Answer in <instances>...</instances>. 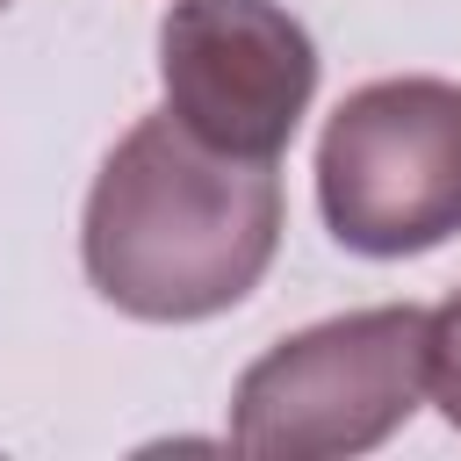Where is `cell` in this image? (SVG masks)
Masks as SVG:
<instances>
[{
  "label": "cell",
  "mask_w": 461,
  "mask_h": 461,
  "mask_svg": "<svg viewBox=\"0 0 461 461\" xmlns=\"http://www.w3.org/2000/svg\"><path fill=\"white\" fill-rule=\"evenodd\" d=\"M281 252V173L202 144L173 108L137 115L101 158L79 216L94 295L137 324L238 310Z\"/></svg>",
  "instance_id": "6da1fadb"
},
{
  "label": "cell",
  "mask_w": 461,
  "mask_h": 461,
  "mask_svg": "<svg viewBox=\"0 0 461 461\" xmlns=\"http://www.w3.org/2000/svg\"><path fill=\"white\" fill-rule=\"evenodd\" d=\"M425 403V310L375 303L274 339L230 389V447L267 461H353Z\"/></svg>",
  "instance_id": "7a4b0ae2"
},
{
  "label": "cell",
  "mask_w": 461,
  "mask_h": 461,
  "mask_svg": "<svg viewBox=\"0 0 461 461\" xmlns=\"http://www.w3.org/2000/svg\"><path fill=\"white\" fill-rule=\"evenodd\" d=\"M317 216L360 259L461 238V86L432 72L353 86L317 137Z\"/></svg>",
  "instance_id": "3957f363"
},
{
  "label": "cell",
  "mask_w": 461,
  "mask_h": 461,
  "mask_svg": "<svg viewBox=\"0 0 461 461\" xmlns=\"http://www.w3.org/2000/svg\"><path fill=\"white\" fill-rule=\"evenodd\" d=\"M158 86L202 144L281 166L317 101V43L281 0H173L158 22Z\"/></svg>",
  "instance_id": "277c9868"
},
{
  "label": "cell",
  "mask_w": 461,
  "mask_h": 461,
  "mask_svg": "<svg viewBox=\"0 0 461 461\" xmlns=\"http://www.w3.org/2000/svg\"><path fill=\"white\" fill-rule=\"evenodd\" d=\"M425 396L461 432V288L439 310H425Z\"/></svg>",
  "instance_id": "5b68a950"
},
{
  "label": "cell",
  "mask_w": 461,
  "mask_h": 461,
  "mask_svg": "<svg viewBox=\"0 0 461 461\" xmlns=\"http://www.w3.org/2000/svg\"><path fill=\"white\" fill-rule=\"evenodd\" d=\"M0 7H7V0H0Z\"/></svg>",
  "instance_id": "8992f818"
}]
</instances>
